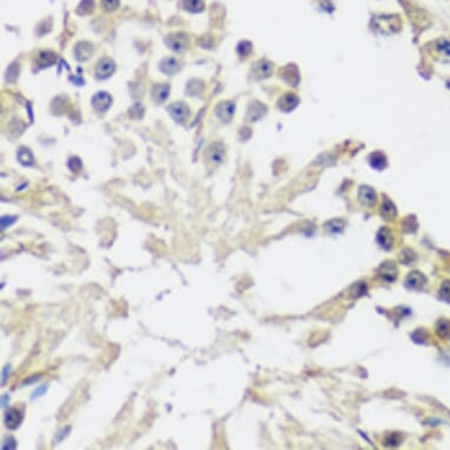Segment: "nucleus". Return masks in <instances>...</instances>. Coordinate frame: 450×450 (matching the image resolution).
I'll use <instances>...</instances> for the list:
<instances>
[{
  "label": "nucleus",
  "mask_w": 450,
  "mask_h": 450,
  "mask_svg": "<svg viewBox=\"0 0 450 450\" xmlns=\"http://www.w3.org/2000/svg\"><path fill=\"white\" fill-rule=\"evenodd\" d=\"M116 64L112 59L103 58L96 67V76L98 79H106L115 73Z\"/></svg>",
  "instance_id": "obj_2"
},
{
  "label": "nucleus",
  "mask_w": 450,
  "mask_h": 450,
  "mask_svg": "<svg viewBox=\"0 0 450 450\" xmlns=\"http://www.w3.org/2000/svg\"><path fill=\"white\" fill-rule=\"evenodd\" d=\"M23 414L18 409H10L5 415V423L9 429H17L22 424Z\"/></svg>",
  "instance_id": "obj_6"
},
{
  "label": "nucleus",
  "mask_w": 450,
  "mask_h": 450,
  "mask_svg": "<svg viewBox=\"0 0 450 450\" xmlns=\"http://www.w3.org/2000/svg\"><path fill=\"white\" fill-rule=\"evenodd\" d=\"M159 69H160V71L165 73V75L171 76V75H174V73H177L178 71H179L180 64L176 58L170 57V58H165L160 62Z\"/></svg>",
  "instance_id": "obj_7"
},
{
  "label": "nucleus",
  "mask_w": 450,
  "mask_h": 450,
  "mask_svg": "<svg viewBox=\"0 0 450 450\" xmlns=\"http://www.w3.org/2000/svg\"><path fill=\"white\" fill-rule=\"evenodd\" d=\"M218 147H219L218 144H212V145L207 149V153H209L210 160H212V162H216V163L220 162L221 156H223V152H221L223 150H218Z\"/></svg>",
  "instance_id": "obj_15"
},
{
  "label": "nucleus",
  "mask_w": 450,
  "mask_h": 450,
  "mask_svg": "<svg viewBox=\"0 0 450 450\" xmlns=\"http://www.w3.org/2000/svg\"><path fill=\"white\" fill-rule=\"evenodd\" d=\"M381 276L383 277L385 281H394L396 276H397V269L394 264L391 263H385L381 269Z\"/></svg>",
  "instance_id": "obj_12"
},
{
  "label": "nucleus",
  "mask_w": 450,
  "mask_h": 450,
  "mask_svg": "<svg viewBox=\"0 0 450 450\" xmlns=\"http://www.w3.org/2000/svg\"><path fill=\"white\" fill-rule=\"evenodd\" d=\"M166 44L174 52H184L189 48V37L184 33H172L166 37Z\"/></svg>",
  "instance_id": "obj_1"
},
{
  "label": "nucleus",
  "mask_w": 450,
  "mask_h": 450,
  "mask_svg": "<svg viewBox=\"0 0 450 450\" xmlns=\"http://www.w3.org/2000/svg\"><path fill=\"white\" fill-rule=\"evenodd\" d=\"M6 443H8V444L3 445V449H15L16 446H17V443L15 441V438H12V437L8 438V441H6Z\"/></svg>",
  "instance_id": "obj_20"
},
{
  "label": "nucleus",
  "mask_w": 450,
  "mask_h": 450,
  "mask_svg": "<svg viewBox=\"0 0 450 450\" xmlns=\"http://www.w3.org/2000/svg\"><path fill=\"white\" fill-rule=\"evenodd\" d=\"M151 93H152V98L154 102L157 103L165 102L170 93L169 84H157V85L153 86L152 92Z\"/></svg>",
  "instance_id": "obj_8"
},
{
  "label": "nucleus",
  "mask_w": 450,
  "mask_h": 450,
  "mask_svg": "<svg viewBox=\"0 0 450 450\" xmlns=\"http://www.w3.org/2000/svg\"><path fill=\"white\" fill-rule=\"evenodd\" d=\"M92 53H93V45L87 42H82L77 44L75 48L76 59L79 60V62H85V60L90 59Z\"/></svg>",
  "instance_id": "obj_5"
},
{
  "label": "nucleus",
  "mask_w": 450,
  "mask_h": 450,
  "mask_svg": "<svg viewBox=\"0 0 450 450\" xmlns=\"http://www.w3.org/2000/svg\"><path fill=\"white\" fill-rule=\"evenodd\" d=\"M112 104V98L107 92H98L93 96L92 105L98 112H105Z\"/></svg>",
  "instance_id": "obj_4"
},
{
  "label": "nucleus",
  "mask_w": 450,
  "mask_h": 450,
  "mask_svg": "<svg viewBox=\"0 0 450 450\" xmlns=\"http://www.w3.org/2000/svg\"><path fill=\"white\" fill-rule=\"evenodd\" d=\"M46 389H48V387H46V385H43V387H40V388H38L37 389V390L33 392L32 394V398H36V397H39L40 395L42 394H44V392L46 391Z\"/></svg>",
  "instance_id": "obj_21"
},
{
  "label": "nucleus",
  "mask_w": 450,
  "mask_h": 450,
  "mask_svg": "<svg viewBox=\"0 0 450 450\" xmlns=\"http://www.w3.org/2000/svg\"><path fill=\"white\" fill-rule=\"evenodd\" d=\"M69 167L72 171H78L80 170V167H82V162H80V159L77 158V157H73V158L69 160Z\"/></svg>",
  "instance_id": "obj_18"
},
{
  "label": "nucleus",
  "mask_w": 450,
  "mask_h": 450,
  "mask_svg": "<svg viewBox=\"0 0 450 450\" xmlns=\"http://www.w3.org/2000/svg\"><path fill=\"white\" fill-rule=\"evenodd\" d=\"M9 369H10V367H5V369H4V372H3V381H2V383L4 384L5 383V379H6V372H8V375H9Z\"/></svg>",
  "instance_id": "obj_22"
},
{
  "label": "nucleus",
  "mask_w": 450,
  "mask_h": 450,
  "mask_svg": "<svg viewBox=\"0 0 450 450\" xmlns=\"http://www.w3.org/2000/svg\"><path fill=\"white\" fill-rule=\"evenodd\" d=\"M102 6L105 11H115L118 9L119 6V0H102Z\"/></svg>",
  "instance_id": "obj_17"
},
{
  "label": "nucleus",
  "mask_w": 450,
  "mask_h": 450,
  "mask_svg": "<svg viewBox=\"0 0 450 450\" xmlns=\"http://www.w3.org/2000/svg\"><path fill=\"white\" fill-rule=\"evenodd\" d=\"M423 281H424V277L421 276V275H419L418 273H414V274L411 273L410 276L408 277L407 283H408L409 287L417 289V288H421L422 285L424 284V283H423Z\"/></svg>",
  "instance_id": "obj_14"
},
{
  "label": "nucleus",
  "mask_w": 450,
  "mask_h": 450,
  "mask_svg": "<svg viewBox=\"0 0 450 450\" xmlns=\"http://www.w3.org/2000/svg\"><path fill=\"white\" fill-rule=\"evenodd\" d=\"M167 111L177 123H184L190 116V109L183 103H173L167 107Z\"/></svg>",
  "instance_id": "obj_3"
},
{
  "label": "nucleus",
  "mask_w": 450,
  "mask_h": 450,
  "mask_svg": "<svg viewBox=\"0 0 450 450\" xmlns=\"http://www.w3.org/2000/svg\"><path fill=\"white\" fill-rule=\"evenodd\" d=\"M235 106L231 103H221L219 106L216 109V112L218 117L223 120H230L231 117H233Z\"/></svg>",
  "instance_id": "obj_9"
},
{
  "label": "nucleus",
  "mask_w": 450,
  "mask_h": 450,
  "mask_svg": "<svg viewBox=\"0 0 450 450\" xmlns=\"http://www.w3.org/2000/svg\"><path fill=\"white\" fill-rule=\"evenodd\" d=\"M56 62V55L53 52L50 51H44L40 52L38 55V58H37V63L40 67H46L52 65L53 63Z\"/></svg>",
  "instance_id": "obj_11"
},
{
  "label": "nucleus",
  "mask_w": 450,
  "mask_h": 450,
  "mask_svg": "<svg viewBox=\"0 0 450 450\" xmlns=\"http://www.w3.org/2000/svg\"><path fill=\"white\" fill-rule=\"evenodd\" d=\"M18 159L23 165H33L35 164V158H33V154L28 147L22 146L18 151Z\"/></svg>",
  "instance_id": "obj_10"
},
{
  "label": "nucleus",
  "mask_w": 450,
  "mask_h": 450,
  "mask_svg": "<svg viewBox=\"0 0 450 450\" xmlns=\"http://www.w3.org/2000/svg\"><path fill=\"white\" fill-rule=\"evenodd\" d=\"M183 6L186 11L192 13L201 12L204 10L203 0H184Z\"/></svg>",
  "instance_id": "obj_13"
},
{
  "label": "nucleus",
  "mask_w": 450,
  "mask_h": 450,
  "mask_svg": "<svg viewBox=\"0 0 450 450\" xmlns=\"http://www.w3.org/2000/svg\"><path fill=\"white\" fill-rule=\"evenodd\" d=\"M93 10V0H83V3L78 8L79 15H86Z\"/></svg>",
  "instance_id": "obj_16"
},
{
  "label": "nucleus",
  "mask_w": 450,
  "mask_h": 450,
  "mask_svg": "<svg viewBox=\"0 0 450 450\" xmlns=\"http://www.w3.org/2000/svg\"><path fill=\"white\" fill-rule=\"evenodd\" d=\"M16 219H17V217H15V216L2 217V229H5L6 227H10V225L15 223Z\"/></svg>",
  "instance_id": "obj_19"
}]
</instances>
